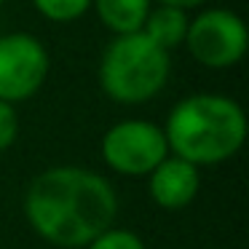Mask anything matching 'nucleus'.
Masks as SVG:
<instances>
[{
    "label": "nucleus",
    "mask_w": 249,
    "mask_h": 249,
    "mask_svg": "<svg viewBox=\"0 0 249 249\" xmlns=\"http://www.w3.org/2000/svg\"><path fill=\"white\" fill-rule=\"evenodd\" d=\"M24 217L43 241L59 249H83L115 225L118 193L99 172L51 166L27 185Z\"/></svg>",
    "instance_id": "obj_1"
},
{
    "label": "nucleus",
    "mask_w": 249,
    "mask_h": 249,
    "mask_svg": "<svg viewBox=\"0 0 249 249\" xmlns=\"http://www.w3.org/2000/svg\"><path fill=\"white\" fill-rule=\"evenodd\" d=\"M169 153L193 166H217L247 140V115L225 94H190L179 99L161 126Z\"/></svg>",
    "instance_id": "obj_2"
},
{
    "label": "nucleus",
    "mask_w": 249,
    "mask_h": 249,
    "mask_svg": "<svg viewBox=\"0 0 249 249\" xmlns=\"http://www.w3.org/2000/svg\"><path fill=\"white\" fill-rule=\"evenodd\" d=\"M99 86L118 105H142L163 91L172 75V54L145 33L113 35L99 56Z\"/></svg>",
    "instance_id": "obj_3"
},
{
    "label": "nucleus",
    "mask_w": 249,
    "mask_h": 249,
    "mask_svg": "<svg viewBox=\"0 0 249 249\" xmlns=\"http://www.w3.org/2000/svg\"><path fill=\"white\" fill-rule=\"evenodd\" d=\"M188 54L206 70H228L238 65L249 49V30L231 8H206L196 14L185 35Z\"/></svg>",
    "instance_id": "obj_4"
},
{
    "label": "nucleus",
    "mask_w": 249,
    "mask_h": 249,
    "mask_svg": "<svg viewBox=\"0 0 249 249\" xmlns=\"http://www.w3.org/2000/svg\"><path fill=\"white\" fill-rule=\"evenodd\" d=\"M99 150H102V161L124 177L150 174L169 156L163 129L153 121H142V118L113 124L105 131Z\"/></svg>",
    "instance_id": "obj_5"
},
{
    "label": "nucleus",
    "mask_w": 249,
    "mask_h": 249,
    "mask_svg": "<svg viewBox=\"0 0 249 249\" xmlns=\"http://www.w3.org/2000/svg\"><path fill=\"white\" fill-rule=\"evenodd\" d=\"M51 59L40 38L30 33L0 35V99L8 105L35 97L46 83Z\"/></svg>",
    "instance_id": "obj_6"
},
{
    "label": "nucleus",
    "mask_w": 249,
    "mask_h": 249,
    "mask_svg": "<svg viewBox=\"0 0 249 249\" xmlns=\"http://www.w3.org/2000/svg\"><path fill=\"white\" fill-rule=\"evenodd\" d=\"M147 177H150L147 190H150L153 204L166 209V212H177V209L190 206L193 198L198 196V188H201L198 166L172 156V153H169Z\"/></svg>",
    "instance_id": "obj_7"
},
{
    "label": "nucleus",
    "mask_w": 249,
    "mask_h": 249,
    "mask_svg": "<svg viewBox=\"0 0 249 249\" xmlns=\"http://www.w3.org/2000/svg\"><path fill=\"white\" fill-rule=\"evenodd\" d=\"M91 8L105 30L113 35L142 33L153 0H91Z\"/></svg>",
    "instance_id": "obj_8"
},
{
    "label": "nucleus",
    "mask_w": 249,
    "mask_h": 249,
    "mask_svg": "<svg viewBox=\"0 0 249 249\" xmlns=\"http://www.w3.org/2000/svg\"><path fill=\"white\" fill-rule=\"evenodd\" d=\"M188 24H190L188 11L174 8V6H161V3H156V6L150 8V14H147L142 33H145L156 46H161L163 51H169V54H172L174 49H179V46L185 43Z\"/></svg>",
    "instance_id": "obj_9"
},
{
    "label": "nucleus",
    "mask_w": 249,
    "mask_h": 249,
    "mask_svg": "<svg viewBox=\"0 0 249 249\" xmlns=\"http://www.w3.org/2000/svg\"><path fill=\"white\" fill-rule=\"evenodd\" d=\"M33 6L49 22L70 24V22H78L91 8V0H33Z\"/></svg>",
    "instance_id": "obj_10"
},
{
    "label": "nucleus",
    "mask_w": 249,
    "mask_h": 249,
    "mask_svg": "<svg viewBox=\"0 0 249 249\" xmlns=\"http://www.w3.org/2000/svg\"><path fill=\"white\" fill-rule=\"evenodd\" d=\"M83 249H147V247L134 231H126V228H107V231L99 233V236Z\"/></svg>",
    "instance_id": "obj_11"
},
{
    "label": "nucleus",
    "mask_w": 249,
    "mask_h": 249,
    "mask_svg": "<svg viewBox=\"0 0 249 249\" xmlns=\"http://www.w3.org/2000/svg\"><path fill=\"white\" fill-rule=\"evenodd\" d=\"M19 137V115L17 107L0 99V153H6L8 147L17 142Z\"/></svg>",
    "instance_id": "obj_12"
},
{
    "label": "nucleus",
    "mask_w": 249,
    "mask_h": 249,
    "mask_svg": "<svg viewBox=\"0 0 249 249\" xmlns=\"http://www.w3.org/2000/svg\"><path fill=\"white\" fill-rule=\"evenodd\" d=\"M153 3H161V6H174L182 8V11H193V8H201L206 0H153Z\"/></svg>",
    "instance_id": "obj_13"
},
{
    "label": "nucleus",
    "mask_w": 249,
    "mask_h": 249,
    "mask_svg": "<svg viewBox=\"0 0 249 249\" xmlns=\"http://www.w3.org/2000/svg\"><path fill=\"white\" fill-rule=\"evenodd\" d=\"M3 3H6V0H0V6H3Z\"/></svg>",
    "instance_id": "obj_14"
}]
</instances>
